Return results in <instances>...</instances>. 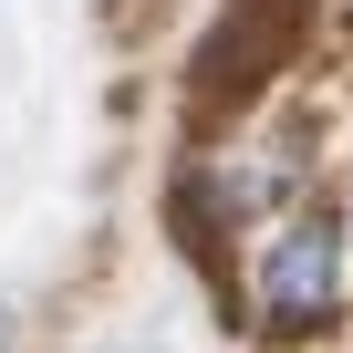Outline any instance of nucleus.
I'll return each instance as SVG.
<instances>
[{"label": "nucleus", "mask_w": 353, "mask_h": 353, "mask_svg": "<svg viewBox=\"0 0 353 353\" xmlns=\"http://www.w3.org/2000/svg\"><path fill=\"white\" fill-rule=\"evenodd\" d=\"M250 301H260V322H281V332L332 322V301H343V229H332L322 208H291V219L270 229L260 270H250Z\"/></svg>", "instance_id": "obj_1"}]
</instances>
